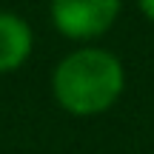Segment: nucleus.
Returning <instances> with one entry per match:
<instances>
[{
    "mask_svg": "<svg viewBox=\"0 0 154 154\" xmlns=\"http://www.w3.org/2000/svg\"><path fill=\"white\" fill-rule=\"evenodd\" d=\"M126 66L109 49L80 46L51 72V97L72 117H97L120 100Z\"/></svg>",
    "mask_w": 154,
    "mask_h": 154,
    "instance_id": "1",
    "label": "nucleus"
},
{
    "mask_svg": "<svg viewBox=\"0 0 154 154\" xmlns=\"http://www.w3.org/2000/svg\"><path fill=\"white\" fill-rule=\"evenodd\" d=\"M120 6L123 0H51L49 17L66 40L91 46L114 26Z\"/></svg>",
    "mask_w": 154,
    "mask_h": 154,
    "instance_id": "2",
    "label": "nucleus"
},
{
    "mask_svg": "<svg viewBox=\"0 0 154 154\" xmlns=\"http://www.w3.org/2000/svg\"><path fill=\"white\" fill-rule=\"evenodd\" d=\"M34 51V32L26 17L0 9V74L26 66Z\"/></svg>",
    "mask_w": 154,
    "mask_h": 154,
    "instance_id": "3",
    "label": "nucleus"
},
{
    "mask_svg": "<svg viewBox=\"0 0 154 154\" xmlns=\"http://www.w3.org/2000/svg\"><path fill=\"white\" fill-rule=\"evenodd\" d=\"M137 6H140V11H143L146 20L154 23V0H137Z\"/></svg>",
    "mask_w": 154,
    "mask_h": 154,
    "instance_id": "4",
    "label": "nucleus"
}]
</instances>
